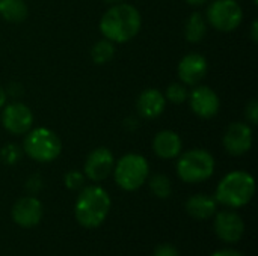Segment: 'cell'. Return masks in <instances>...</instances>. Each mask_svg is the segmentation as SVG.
Masks as SVG:
<instances>
[{"mask_svg": "<svg viewBox=\"0 0 258 256\" xmlns=\"http://www.w3.org/2000/svg\"><path fill=\"white\" fill-rule=\"evenodd\" d=\"M115 166V158L110 149L100 146L95 148L85 161V175L92 181H103L106 180Z\"/></svg>", "mask_w": 258, "mask_h": 256, "instance_id": "cell-11", "label": "cell"}, {"mask_svg": "<svg viewBox=\"0 0 258 256\" xmlns=\"http://www.w3.org/2000/svg\"><path fill=\"white\" fill-rule=\"evenodd\" d=\"M63 181H65V186H67L70 190H79V189L83 187L85 177H83V174H80V172H77V170H71V172H68V174L65 175Z\"/></svg>", "mask_w": 258, "mask_h": 256, "instance_id": "cell-24", "label": "cell"}, {"mask_svg": "<svg viewBox=\"0 0 258 256\" xmlns=\"http://www.w3.org/2000/svg\"><path fill=\"white\" fill-rule=\"evenodd\" d=\"M150 189L153 195L157 196L159 199H166L172 193L171 180L163 174H156L150 178Z\"/></svg>", "mask_w": 258, "mask_h": 256, "instance_id": "cell-21", "label": "cell"}, {"mask_svg": "<svg viewBox=\"0 0 258 256\" xmlns=\"http://www.w3.org/2000/svg\"><path fill=\"white\" fill-rule=\"evenodd\" d=\"M245 116H246V119L252 124V125H255L258 121V103L257 100H251L248 104H246V107H245Z\"/></svg>", "mask_w": 258, "mask_h": 256, "instance_id": "cell-25", "label": "cell"}, {"mask_svg": "<svg viewBox=\"0 0 258 256\" xmlns=\"http://www.w3.org/2000/svg\"><path fill=\"white\" fill-rule=\"evenodd\" d=\"M216 235L225 243H237L245 232V223L234 211H221L215 219Z\"/></svg>", "mask_w": 258, "mask_h": 256, "instance_id": "cell-14", "label": "cell"}, {"mask_svg": "<svg viewBox=\"0 0 258 256\" xmlns=\"http://www.w3.org/2000/svg\"><path fill=\"white\" fill-rule=\"evenodd\" d=\"M212 256H243L240 252L237 250H231V249H225V250H219V252H215Z\"/></svg>", "mask_w": 258, "mask_h": 256, "instance_id": "cell-27", "label": "cell"}, {"mask_svg": "<svg viewBox=\"0 0 258 256\" xmlns=\"http://www.w3.org/2000/svg\"><path fill=\"white\" fill-rule=\"evenodd\" d=\"M103 2L110 3V5H115V3H119V2H122V0H103Z\"/></svg>", "mask_w": 258, "mask_h": 256, "instance_id": "cell-31", "label": "cell"}, {"mask_svg": "<svg viewBox=\"0 0 258 256\" xmlns=\"http://www.w3.org/2000/svg\"><path fill=\"white\" fill-rule=\"evenodd\" d=\"M141 26V12L133 5L121 2L109 8L100 20V30L103 36L113 44H124L132 41L139 33Z\"/></svg>", "mask_w": 258, "mask_h": 256, "instance_id": "cell-1", "label": "cell"}, {"mask_svg": "<svg viewBox=\"0 0 258 256\" xmlns=\"http://www.w3.org/2000/svg\"><path fill=\"white\" fill-rule=\"evenodd\" d=\"M0 158L6 164H15L21 158V151H20V148L17 145L9 143V145L3 146L0 149Z\"/></svg>", "mask_w": 258, "mask_h": 256, "instance_id": "cell-23", "label": "cell"}, {"mask_svg": "<svg viewBox=\"0 0 258 256\" xmlns=\"http://www.w3.org/2000/svg\"><path fill=\"white\" fill-rule=\"evenodd\" d=\"M23 151L35 161L48 163L56 160L62 152V142L54 131L41 127L29 130L23 142Z\"/></svg>", "mask_w": 258, "mask_h": 256, "instance_id": "cell-4", "label": "cell"}, {"mask_svg": "<svg viewBox=\"0 0 258 256\" xmlns=\"http://www.w3.org/2000/svg\"><path fill=\"white\" fill-rule=\"evenodd\" d=\"M113 177L116 184L125 192H135L142 187L150 175V166L141 154H125L113 166Z\"/></svg>", "mask_w": 258, "mask_h": 256, "instance_id": "cell-5", "label": "cell"}, {"mask_svg": "<svg viewBox=\"0 0 258 256\" xmlns=\"http://www.w3.org/2000/svg\"><path fill=\"white\" fill-rule=\"evenodd\" d=\"M255 193V181L251 174L245 170H234L227 174L218 184L215 199L216 202L230 207L240 208L251 202Z\"/></svg>", "mask_w": 258, "mask_h": 256, "instance_id": "cell-3", "label": "cell"}, {"mask_svg": "<svg viewBox=\"0 0 258 256\" xmlns=\"http://www.w3.org/2000/svg\"><path fill=\"white\" fill-rule=\"evenodd\" d=\"M153 256H180V253L172 244H160L156 247Z\"/></svg>", "mask_w": 258, "mask_h": 256, "instance_id": "cell-26", "label": "cell"}, {"mask_svg": "<svg viewBox=\"0 0 258 256\" xmlns=\"http://www.w3.org/2000/svg\"><path fill=\"white\" fill-rule=\"evenodd\" d=\"M258 23L257 21H254L252 23V30H251V38H252V41L254 42H257V39H258Z\"/></svg>", "mask_w": 258, "mask_h": 256, "instance_id": "cell-29", "label": "cell"}, {"mask_svg": "<svg viewBox=\"0 0 258 256\" xmlns=\"http://www.w3.org/2000/svg\"><path fill=\"white\" fill-rule=\"evenodd\" d=\"M6 98H8L6 91L0 86V109H3V107H5V104H6Z\"/></svg>", "mask_w": 258, "mask_h": 256, "instance_id": "cell-28", "label": "cell"}, {"mask_svg": "<svg viewBox=\"0 0 258 256\" xmlns=\"http://www.w3.org/2000/svg\"><path fill=\"white\" fill-rule=\"evenodd\" d=\"M207 59L200 53H189L178 63V77L186 86H197L207 74Z\"/></svg>", "mask_w": 258, "mask_h": 256, "instance_id": "cell-12", "label": "cell"}, {"mask_svg": "<svg viewBox=\"0 0 258 256\" xmlns=\"http://www.w3.org/2000/svg\"><path fill=\"white\" fill-rule=\"evenodd\" d=\"M243 20L242 6L237 0H215L207 9V21L221 32L236 30Z\"/></svg>", "mask_w": 258, "mask_h": 256, "instance_id": "cell-7", "label": "cell"}, {"mask_svg": "<svg viewBox=\"0 0 258 256\" xmlns=\"http://www.w3.org/2000/svg\"><path fill=\"white\" fill-rule=\"evenodd\" d=\"M12 220L21 228H33L42 219V204L35 196H24L12 207Z\"/></svg>", "mask_w": 258, "mask_h": 256, "instance_id": "cell-13", "label": "cell"}, {"mask_svg": "<svg viewBox=\"0 0 258 256\" xmlns=\"http://www.w3.org/2000/svg\"><path fill=\"white\" fill-rule=\"evenodd\" d=\"M115 56V45L112 41L109 39H101L98 42L94 44V47L91 48V57L97 65H104L107 62H110Z\"/></svg>", "mask_w": 258, "mask_h": 256, "instance_id": "cell-20", "label": "cell"}, {"mask_svg": "<svg viewBox=\"0 0 258 256\" xmlns=\"http://www.w3.org/2000/svg\"><path fill=\"white\" fill-rule=\"evenodd\" d=\"M207 33V21L200 12L190 14V17L186 20L184 24V36L189 42L198 44L204 39Z\"/></svg>", "mask_w": 258, "mask_h": 256, "instance_id": "cell-19", "label": "cell"}, {"mask_svg": "<svg viewBox=\"0 0 258 256\" xmlns=\"http://www.w3.org/2000/svg\"><path fill=\"white\" fill-rule=\"evenodd\" d=\"M190 6H201V5H204L207 0H186Z\"/></svg>", "mask_w": 258, "mask_h": 256, "instance_id": "cell-30", "label": "cell"}, {"mask_svg": "<svg viewBox=\"0 0 258 256\" xmlns=\"http://www.w3.org/2000/svg\"><path fill=\"white\" fill-rule=\"evenodd\" d=\"M187 98H189V104H190L192 112L200 118L210 119V118L216 116L219 112V107H221L219 97L209 86L197 84Z\"/></svg>", "mask_w": 258, "mask_h": 256, "instance_id": "cell-9", "label": "cell"}, {"mask_svg": "<svg viewBox=\"0 0 258 256\" xmlns=\"http://www.w3.org/2000/svg\"><path fill=\"white\" fill-rule=\"evenodd\" d=\"M189 97V91L186 88V84L183 83H171L166 89V95L165 98L174 104H181L187 100Z\"/></svg>", "mask_w": 258, "mask_h": 256, "instance_id": "cell-22", "label": "cell"}, {"mask_svg": "<svg viewBox=\"0 0 258 256\" xmlns=\"http://www.w3.org/2000/svg\"><path fill=\"white\" fill-rule=\"evenodd\" d=\"M2 124L14 136L26 134L33 125V113L24 103H11L2 112Z\"/></svg>", "mask_w": 258, "mask_h": 256, "instance_id": "cell-8", "label": "cell"}, {"mask_svg": "<svg viewBox=\"0 0 258 256\" xmlns=\"http://www.w3.org/2000/svg\"><path fill=\"white\" fill-rule=\"evenodd\" d=\"M166 106V98L165 95L154 88L145 89L136 101V109L138 113L145 118V119H154L157 116H160L165 110Z\"/></svg>", "mask_w": 258, "mask_h": 256, "instance_id": "cell-15", "label": "cell"}, {"mask_svg": "<svg viewBox=\"0 0 258 256\" xmlns=\"http://www.w3.org/2000/svg\"><path fill=\"white\" fill-rule=\"evenodd\" d=\"M215 172V158L206 149H190L180 155L177 174L181 181L197 184L209 180Z\"/></svg>", "mask_w": 258, "mask_h": 256, "instance_id": "cell-6", "label": "cell"}, {"mask_svg": "<svg viewBox=\"0 0 258 256\" xmlns=\"http://www.w3.org/2000/svg\"><path fill=\"white\" fill-rule=\"evenodd\" d=\"M224 148L230 155L239 157L246 154L252 146V130L245 122H233L222 139Z\"/></svg>", "mask_w": 258, "mask_h": 256, "instance_id": "cell-10", "label": "cell"}, {"mask_svg": "<svg viewBox=\"0 0 258 256\" xmlns=\"http://www.w3.org/2000/svg\"><path fill=\"white\" fill-rule=\"evenodd\" d=\"M216 207H218L216 199L203 193L190 196L186 202V211L189 213V216L198 220L210 219L216 213Z\"/></svg>", "mask_w": 258, "mask_h": 256, "instance_id": "cell-17", "label": "cell"}, {"mask_svg": "<svg viewBox=\"0 0 258 256\" xmlns=\"http://www.w3.org/2000/svg\"><path fill=\"white\" fill-rule=\"evenodd\" d=\"M181 139L175 131L171 130H163L156 134L153 139V149L157 157L163 160H171L180 155L181 152Z\"/></svg>", "mask_w": 258, "mask_h": 256, "instance_id": "cell-16", "label": "cell"}, {"mask_svg": "<svg viewBox=\"0 0 258 256\" xmlns=\"http://www.w3.org/2000/svg\"><path fill=\"white\" fill-rule=\"evenodd\" d=\"M110 196L104 189L89 186L77 196L74 207L76 219L83 228H98L106 220L110 211Z\"/></svg>", "mask_w": 258, "mask_h": 256, "instance_id": "cell-2", "label": "cell"}, {"mask_svg": "<svg viewBox=\"0 0 258 256\" xmlns=\"http://www.w3.org/2000/svg\"><path fill=\"white\" fill-rule=\"evenodd\" d=\"M29 8L24 0H0V17L9 23H21L27 18Z\"/></svg>", "mask_w": 258, "mask_h": 256, "instance_id": "cell-18", "label": "cell"}]
</instances>
